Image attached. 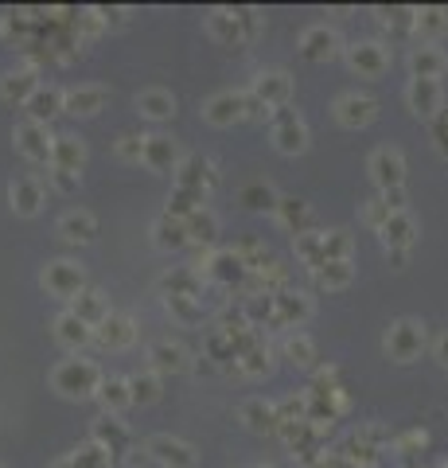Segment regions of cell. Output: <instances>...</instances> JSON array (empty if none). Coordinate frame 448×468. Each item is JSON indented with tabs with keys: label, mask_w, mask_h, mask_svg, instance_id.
Returning a JSON list of instances; mask_svg holds the SVG:
<instances>
[{
	"label": "cell",
	"mask_w": 448,
	"mask_h": 468,
	"mask_svg": "<svg viewBox=\"0 0 448 468\" xmlns=\"http://www.w3.org/2000/svg\"><path fill=\"white\" fill-rule=\"evenodd\" d=\"M105 375L98 371L94 359H63L55 371H51V386L59 390L63 398H94Z\"/></svg>",
	"instance_id": "obj_1"
},
{
	"label": "cell",
	"mask_w": 448,
	"mask_h": 468,
	"mask_svg": "<svg viewBox=\"0 0 448 468\" xmlns=\"http://www.w3.org/2000/svg\"><path fill=\"white\" fill-rule=\"evenodd\" d=\"M207 32L219 39L222 47H246L258 35V12H227L215 8L207 16Z\"/></svg>",
	"instance_id": "obj_2"
},
{
	"label": "cell",
	"mask_w": 448,
	"mask_h": 468,
	"mask_svg": "<svg viewBox=\"0 0 448 468\" xmlns=\"http://www.w3.org/2000/svg\"><path fill=\"white\" fill-rule=\"evenodd\" d=\"M382 347L394 363H414L421 351H425V324L417 320H394L386 336H382Z\"/></svg>",
	"instance_id": "obj_3"
},
{
	"label": "cell",
	"mask_w": 448,
	"mask_h": 468,
	"mask_svg": "<svg viewBox=\"0 0 448 468\" xmlns=\"http://www.w3.org/2000/svg\"><path fill=\"white\" fill-rule=\"evenodd\" d=\"M39 285H44L47 297L74 301V297L86 289V273H83V266H74V262H67V258H59V262H47L44 266V273H39Z\"/></svg>",
	"instance_id": "obj_4"
},
{
	"label": "cell",
	"mask_w": 448,
	"mask_h": 468,
	"mask_svg": "<svg viewBox=\"0 0 448 468\" xmlns=\"http://www.w3.org/2000/svg\"><path fill=\"white\" fill-rule=\"evenodd\" d=\"M16 149L32 164H47V168L55 164V133L39 122H28V117L16 125Z\"/></svg>",
	"instance_id": "obj_5"
},
{
	"label": "cell",
	"mask_w": 448,
	"mask_h": 468,
	"mask_svg": "<svg viewBox=\"0 0 448 468\" xmlns=\"http://www.w3.org/2000/svg\"><path fill=\"white\" fill-rule=\"evenodd\" d=\"M273 145L285 156H300L308 149V125L297 110H273Z\"/></svg>",
	"instance_id": "obj_6"
},
{
	"label": "cell",
	"mask_w": 448,
	"mask_h": 468,
	"mask_svg": "<svg viewBox=\"0 0 448 468\" xmlns=\"http://www.w3.org/2000/svg\"><path fill=\"white\" fill-rule=\"evenodd\" d=\"M144 453L152 457L156 468H195V461H200V453H195L188 441L168 437V434H156L144 441Z\"/></svg>",
	"instance_id": "obj_7"
},
{
	"label": "cell",
	"mask_w": 448,
	"mask_h": 468,
	"mask_svg": "<svg viewBox=\"0 0 448 468\" xmlns=\"http://www.w3.org/2000/svg\"><path fill=\"white\" fill-rule=\"evenodd\" d=\"M371 180L378 184V191L405 188V156H402V149H390V145L375 149L371 152Z\"/></svg>",
	"instance_id": "obj_8"
},
{
	"label": "cell",
	"mask_w": 448,
	"mask_h": 468,
	"mask_svg": "<svg viewBox=\"0 0 448 468\" xmlns=\"http://www.w3.org/2000/svg\"><path fill=\"white\" fill-rule=\"evenodd\" d=\"M249 94L269 110H285L288 98H293V78H288L285 71H261L254 83H249Z\"/></svg>",
	"instance_id": "obj_9"
},
{
	"label": "cell",
	"mask_w": 448,
	"mask_h": 468,
	"mask_svg": "<svg viewBox=\"0 0 448 468\" xmlns=\"http://www.w3.org/2000/svg\"><path fill=\"white\" fill-rule=\"evenodd\" d=\"M203 117L210 125H234L246 122V90H219L203 102Z\"/></svg>",
	"instance_id": "obj_10"
},
{
	"label": "cell",
	"mask_w": 448,
	"mask_h": 468,
	"mask_svg": "<svg viewBox=\"0 0 448 468\" xmlns=\"http://www.w3.org/2000/svg\"><path fill=\"white\" fill-rule=\"evenodd\" d=\"M219 184V172H215V164L207 161V156H183V164H180V172H176V188H188V191H200L203 200L210 191H215Z\"/></svg>",
	"instance_id": "obj_11"
},
{
	"label": "cell",
	"mask_w": 448,
	"mask_h": 468,
	"mask_svg": "<svg viewBox=\"0 0 448 468\" xmlns=\"http://www.w3.org/2000/svg\"><path fill=\"white\" fill-rule=\"evenodd\" d=\"M90 441H94V445H102L105 453H110V457H125L129 453V429H125V422L122 418H113V414H102V418L90 425Z\"/></svg>",
	"instance_id": "obj_12"
},
{
	"label": "cell",
	"mask_w": 448,
	"mask_h": 468,
	"mask_svg": "<svg viewBox=\"0 0 448 468\" xmlns=\"http://www.w3.org/2000/svg\"><path fill=\"white\" fill-rule=\"evenodd\" d=\"M347 67L359 78H378L390 71V51L382 44H355L347 47Z\"/></svg>",
	"instance_id": "obj_13"
},
{
	"label": "cell",
	"mask_w": 448,
	"mask_h": 468,
	"mask_svg": "<svg viewBox=\"0 0 448 468\" xmlns=\"http://www.w3.org/2000/svg\"><path fill=\"white\" fill-rule=\"evenodd\" d=\"M180 164H183V156L172 137H164V133L144 137V168H152V172H180Z\"/></svg>",
	"instance_id": "obj_14"
},
{
	"label": "cell",
	"mask_w": 448,
	"mask_h": 468,
	"mask_svg": "<svg viewBox=\"0 0 448 468\" xmlns=\"http://www.w3.org/2000/svg\"><path fill=\"white\" fill-rule=\"evenodd\" d=\"M300 55L308 63H327L339 55V35L327 28V24H312V28L300 32Z\"/></svg>",
	"instance_id": "obj_15"
},
{
	"label": "cell",
	"mask_w": 448,
	"mask_h": 468,
	"mask_svg": "<svg viewBox=\"0 0 448 468\" xmlns=\"http://www.w3.org/2000/svg\"><path fill=\"white\" fill-rule=\"evenodd\" d=\"M8 203H12V211L24 215V219L39 215V207H44V180L39 176H16L8 184Z\"/></svg>",
	"instance_id": "obj_16"
},
{
	"label": "cell",
	"mask_w": 448,
	"mask_h": 468,
	"mask_svg": "<svg viewBox=\"0 0 448 468\" xmlns=\"http://www.w3.org/2000/svg\"><path fill=\"white\" fill-rule=\"evenodd\" d=\"M382 246H386V254H410V246L417 242V223L410 211H398L390 215L386 223H382Z\"/></svg>",
	"instance_id": "obj_17"
},
{
	"label": "cell",
	"mask_w": 448,
	"mask_h": 468,
	"mask_svg": "<svg viewBox=\"0 0 448 468\" xmlns=\"http://www.w3.org/2000/svg\"><path fill=\"white\" fill-rule=\"evenodd\" d=\"M378 117V102L371 94H344L336 102V122L344 129H363Z\"/></svg>",
	"instance_id": "obj_18"
},
{
	"label": "cell",
	"mask_w": 448,
	"mask_h": 468,
	"mask_svg": "<svg viewBox=\"0 0 448 468\" xmlns=\"http://www.w3.org/2000/svg\"><path fill=\"white\" fill-rule=\"evenodd\" d=\"M59 239L67 246H90L98 239V219L86 211V207H74V211H67L59 219Z\"/></svg>",
	"instance_id": "obj_19"
},
{
	"label": "cell",
	"mask_w": 448,
	"mask_h": 468,
	"mask_svg": "<svg viewBox=\"0 0 448 468\" xmlns=\"http://www.w3.org/2000/svg\"><path fill=\"white\" fill-rule=\"evenodd\" d=\"M63 102H67V90H63V86H51V83H39L35 94L24 102V110H28V122L47 125L55 113H63Z\"/></svg>",
	"instance_id": "obj_20"
},
{
	"label": "cell",
	"mask_w": 448,
	"mask_h": 468,
	"mask_svg": "<svg viewBox=\"0 0 448 468\" xmlns=\"http://www.w3.org/2000/svg\"><path fill=\"white\" fill-rule=\"evenodd\" d=\"M137 113L144 117V122H152V125L172 122V117H176V94H172V90H161V86L141 90V94H137Z\"/></svg>",
	"instance_id": "obj_21"
},
{
	"label": "cell",
	"mask_w": 448,
	"mask_h": 468,
	"mask_svg": "<svg viewBox=\"0 0 448 468\" xmlns=\"http://www.w3.org/2000/svg\"><path fill=\"white\" fill-rule=\"evenodd\" d=\"M94 340L102 347H110V351H122V347H129L137 340V328H133V320L129 317H122V312H110V317L94 328Z\"/></svg>",
	"instance_id": "obj_22"
},
{
	"label": "cell",
	"mask_w": 448,
	"mask_h": 468,
	"mask_svg": "<svg viewBox=\"0 0 448 468\" xmlns=\"http://www.w3.org/2000/svg\"><path fill=\"white\" fill-rule=\"evenodd\" d=\"M35 86H39V74L35 67H20V71H5L0 74V102H8V106H24L32 94H35Z\"/></svg>",
	"instance_id": "obj_23"
},
{
	"label": "cell",
	"mask_w": 448,
	"mask_h": 468,
	"mask_svg": "<svg viewBox=\"0 0 448 468\" xmlns=\"http://www.w3.org/2000/svg\"><path fill=\"white\" fill-rule=\"evenodd\" d=\"M105 102H110V90H105V86H74V90H67L63 113H71V117H94V113H102Z\"/></svg>",
	"instance_id": "obj_24"
},
{
	"label": "cell",
	"mask_w": 448,
	"mask_h": 468,
	"mask_svg": "<svg viewBox=\"0 0 448 468\" xmlns=\"http://www.w3.org/2000/svg\"><path fill=\"white\" fill-rule=\"evenodd\" d=\"M149 234H152V246L156 250H164V254H176V250L188 246V227H183V219H172L168 211L161 219H152Z\"/></svg>",
	"instance_id": "obj_25"
},
{
	"label": "cell",
	"mask_w": 448,
	"mask_h": 468,
	"mask_svg": "<svg viewBox=\"0 0 448 468\" xmlns=\"http://www.w3.org/2000/svg\"><path fill=\"white\" fill-rule=\"evenodd\" d=\"M405 102L417 117H437L441 113V83H429V78H410L405 86Z\"/></svg>",
	"instance_id": "obj_26"
},
{
	"label": "cell",
	"mask_w": 448,
	"mask_h": 468,
	"mask_svg": "<svg viewBox=\"0 0 448 468\" xmlns=\"http://www.w3.org/2000/svg\"><path fill=\"white\" fill-rule=\"evenodd\" d=\"M277 223H281L293 239H300V234L312 230V207L305 200H293V195H281V203H277Z\"/></svg>",
	"instance_id": "obj_27"
},
{
	"label": "cell",
	"mask_w": 448,
	"mask_h": 468,
	"mask_svg": "<svg viewBox=\"0 0 448 468\" xmlns=\"http://www.w3.org/2000/svg\"><path fill=\"white\" fill-rule=\"evenodd\" d=\"M51 328H55V340L67 347V351H78V347H86L90 340H94V328H90L86 320H78L71 308H67V312H59Z\"/></svg>",
	"instance_id": "obj_28"
},
{
	"label": "cell",
	"mask_w": 448,
	"mask_h": 468,
	"mask_svg": "<svg viewBox=\"0 0 448 468\" xmlns=\"http://www.w3.org/2000/svg\"><path fill=\"white\" fill-rule=\"evenodd\" d=\"M183 367H188V351H183L180 344H172V340L149 344V371H156V375H180Z\"/></svg>",
	"instance_id": "obj_29"
},
{
	"label": "cell",
	"mask_w": 448,
	"mask_h": 468,
	"mask_svg": "<svg viewBox=\"0 0 448 468\" xmlns=\"http://www.w3.org/2000/svg\"><path fill=\"white\" fill-rule=\"evenodd\" d=\"M410 71H414V78H429V83H437V78L448 71V55L441 47H433V44L414 47L410 51Z\"/></svg>",
	"instance_id": "obj_30"
},
{
	"label": "cell",
	"mask_w": 448,
	"mask_h": 468,
	"mask_svg": "<svg viewBox=\"0 0 448 468\" xmlns=\"http://www.w3.org/2000/svg\"><path fill=\"white\" fill-rule=\"evenodd\" d=\"M312 317V301L305 293H277V328H300Z\"/></svg>",
	"instance_id": "obj_31"
},
{
	"label": "cell",
	"mask_w": 448,
	"mask_h": 468,
	"mask_svg": "<svg viewBox=\"0 0 448 468\" xmlns=\"http://www.w3.org/2000/svg\"><path fill=\"white\" fill-rule=\"evenodd\" d=\"M239 418L246 422V429H254V434H277V406L266 398H246L239 406Z\"/></svg>",
	"instance_id": "obj_32"
},
{
	"label": "cell",
	"mask_w": 448,
	"mask_h": 468,
	"mask_svg": "<svg viewBox=\"0 0 448 468\" xmlns=\"http://www.w3.org/2000/svg\"><path fill=\"white\" fill-rule=\"evenodd\" d=\"M94 398L102 402V414H113V418H117V414H122L125 406H133V395H129V379H122V375H105Z\"/></svg>",
	"instance_id": "obj_33"
},
{
	"label": "cell",
	"mask_w": 448,
	"mask_h": 468,
	"mask_svg": "<svg viewBox=\"0 0 448 468\" xmlns=\"http://www.w3.org/2000/svg\"><path fill=\"white\" fill-rule=\"evenodd\" d=\"M161 285H164V293H168V297H195V301H203V273L195 269V266L164 273Z\"/></svg>",
	"instance_id": "obj_34"
},
{
	"label": "cell",
	"mask_w": 448,
	"mask_h": 468,
	"mask_svg": "<svg viewBox=\"0 0 448 468\" xmlns=\"http://www.w3.org/2000/svg\"><path fill=\"white\" fill-rule=\"evenodd\" d=\"M71 312H74L78 320H86L90 328H98V324H102L105 317H110L113 308H110V301H105V297H102L98 289H83V293H78L74 301H71Z\"/></svg>",
	"instance_id": "obj_35"
},
{
	"label": "cell",
	"mask_w": 448,
	"mask_h": 468,
	"mask_svg": "<svg viewBox=\"0 0 448 468\" xmlns=\"http://www.w3.org/2000/svg\"><path fill=\"white\" fill-rule=\"evenodd\" d=\"M83 164H86V145H83V137L59 133V137H55V168H67V172L83 176Z\"/></svg>",
	"instance_id": "obj_36"
},
{
	"label": "cell",
	"mask_w": 448,
	"mask_h": 468,
	"mask_svg": "<svg viewBox=\"0 0 448 468\" xmlns=\"http://www.w3.org/2000/svg\"><path fill=\"white\" fill-rule=\"evenodd\" d=\"M355 278V266L351 262H324L320 269H312V281H316V289H327V293H339V289H347Z\"/></svg>",
	"instance_id": "obj_37"
},
{
	"label": "cell",
	"mask_w": 448,
	"mask_h": 468,
	"mask_svg": "<svg viewBox=\"0 0 448 468\" xmlns=\"http://www.w3.org/2000/svg\"><path fill=\"white\" fill-rule=\"evenodd\" d=\"M207 278H210V281H219V285H227V289H230L234 281H242V278H246V266H242V258L234 254V250H215V262H210Z\"/></svg>",
	"instance_id": "obj_38"
},
{
	"label": "cell",
	"mask_w": 448,
	"mask_h": 468,
	"mask_svg": "<svg viewBox=\"0 0 448 468\" xmlns=\"http://www.w3.org/2000/svg\"><path fill=\"white\" fill-rule=\"evenodd\" d=\"M183 227H188V242H200L210 250V242H215V234H219V215L210 211V207H200L195 215L183 219Z\"/></svg>",
	"instance_id": "obj_39"
},
{
	"label": "cell",
	"mask_w": 448,
	"mask_h": 468,
	"mask_svg": "<svg viewBox=\"0 0 448 468\" xmlns=\"http://www.w3.org/2000/svg\"><path fill=\"white\" fill-rule=\"evenodd\" d=\"M35 32V16H28V12H5L0 16V39H8V44L24 47Z\"/></svg>",
	"instance_id": "obj_40"
},
{
	"label": "cell",
	"mask_w": 448,
	"mask_h": 468,
	"mask_svg": "<svg viewBox=\"0 0 448 468\" xmlns=\"http://www.w3.org/2000/svg\"><path fill=\"white\" fill-rule=\"evenodd\" d=\"M269 344H261L254 351H242L239 359H234V375H242V379H261V375H269Z\"/></svg>",
	"instance_id": "obj_41"
},
{
	"label": "cell",
	"mask_w": 448,
	"mask_h": 468,
	"mask_svg": "<svg viewBox=\"0 0 448 468\" xmlns=\"http://www.w3.org/2000/svg\"><path fill=\"white\" fill-rule=\"evenodd\" d=\"M281 351H285V359L293 363V367H316V344L308 340L305 332H288Z\"/></svg>",
	"instance_id": "obj_42"
},
{
	"label": "cell",
	"mask_w": 448,
	"mask_h": 468,
	"mask_svg": "<svg viewBox=\"0 0 448 468\" xmlns=\"http://www.w3.org/2000/svg\"><path fill=\"white\" fill-rule=\"evenodd\" d=\"M414 32L421 39H441L448 32V8H421V12H414Z\"/></svg>",
	"instance_id": "obj_43"
},
{
	"label": "cell",
	"mask_w": 448,
	"mask_h": 468,
	"mask_svg": "<svg viewBox=\"0 0 448 468\" xmlns=\"http://www.w3.org/2000/svg\"><path fill=\"white\" fill-rule=\"evenodd\" d=\"M297 258L312 269H320L324 266V230H308V234H300L297 239Z\"/></svg>",
	"instance_id": "obj_44"
},
{
	"label": "cell",
	"mask_w": 448,
	"mask_h": 468,
	"mask_svg": "<svg viewBox=\"0 0 448 468\" xmlns=\"http://www.w3.org/2000/svg\"><path fill=\"white\" fill-rule=\"evenodd\" d=\"M129 395L141 406H149V402L161 398V375L156 371H144V375H129Z\"/></svg>",
	"instance_id": "obj_45"
},
{
	"label": "cell",
	"mask_w": 448,
	"mask_h": 468,
	"mask_svg": "<svg viewBox=\"0 0 448 468\" xmlns=\"http://www.w3.org/2000/svg\"><path fill=\"white\" fill-rule=\"evenodd\" d=\"M355 242L347 230H324V262H351Z\"/></svg>",
	"instance_id": "obj_46"
},
{
	"label": "cell",
	"mask_w": 448,
	"mask_h": 468,
	"mask_svg": "<svg viewBox=\"0 0 448 468\" xmlns=\"http://www.w3.org/2000/svg\"><path fill=\"white\" fill-rule=\"evenodd\" d=\"M242 203L249 207V211H277L281 195H277L269 184H246L242 188Z\"/></svg>",
	"instance_id": "obj_47"
},
{
	"label": "cell",
	"mask_w": 448,
	"mask_h": 468,
	"mask_svg": "<svg viewBox=\"0 0 448 468\" xmlns=\"http://www.w3.org/2000/svg\"><path fill=\"white\" fill-rule=\"evenodd\" d=\"M168 312L180 320V324H200L203 320V305L195 297H168Z\"/></svg>",
	"instance_id": "obj_48"
},
{
	"label": "cell",
	"mask_w": 448,
	"mask_h": 468,
	"mask_svg": "<svg viewBox=\"0 0 448 468\" xmlns=\"http://www.w3.org/2000/svg\"><path fill=\"white\" fill-rule=\"evenodd\" d=\"M113 152H117V161H125V164H144V137H117L113 141Z\"/></svg>",
	"instance_id": "obj_49"
},
{
	"label": "cell",
	"mask_w": 448,
	"mask_h": 468,
	"mask_svg": "<svg viewBox=\"0 0 448 468\" xmlns=\"http://www.w3.org/2000/svg\"><path fill=\"white\" fill-rule=\"evenodd\" d=\"M78 180H83V176H74V172H67V168H55V164H51V168H47V188H55V191H63V195H71V191H78Z\"/></svg>",
	"instance_id": "obj_50"
},
{
	"label": "cell",
	"mask_w": 448,
	"mask_h": 468,
	"mask_svg": "<svg viewBox=\"0 0 448 468\" xmlns=\"http://www.w3.org/2000/svg\"><path fill=\"white\" fill-rule=\"evenodd\" d=\"M394 211H390V207H386V200H382V195H375V200L371 203H366L363 207V219H366V223H371L375 230H382V223H386V219H390Z\"/></svg>",
	"instance_id": "obj_51"
},
{
	"label": "cell",
	"mask_w": 448,
	"mask_h": 468,
	"mask_svg": "<svg viewBox=\"0 0 448 468\" xmlns=\"http://www.w3.org/2000/svg\"><path fill=\"white\" fill-rule=\"evenodd\" d=\"M125 468H152L149 453H125Z\"/></svg>",
	"instance_id": "obj_52"
},
{
	"label": "cell",
	"mask_w": 448,
	"mask_h": 468,
	"mask_svg": "<svg viewBox=\"0 0 448 468\" xmlns=\"http://www.w3.org/2000/svg\"><path fill=\"white\" fill-rule=\"evenodd\" d=\"M433 356H437V359L444 363V367H448V332H441V336H437V344H433Z\"/></svg>",
	"instance_id": "obj_53"
}]
</instances>
